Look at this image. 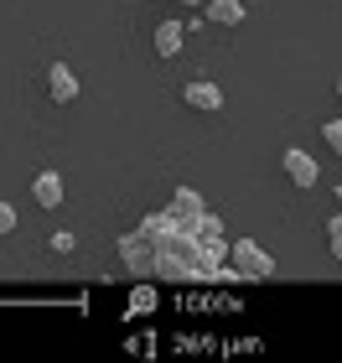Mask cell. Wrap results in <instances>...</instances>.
Wrapping results in <instances>:
<instances>
[{"label": "cell", "mask_w": 342, "mask_h": 363, "mask_svg": "<svg viewBox=\"0 0 342 363\" xmlns=\"http://www.w3.org/2000/svg\"><path fill=\"white\" fill-rule=\"evenodd\" d=\"M228 259H234V270H239V280H265V275H275V259L259 250L254 239H239V244H228Z\"/></svg>", "instance_id": "obj_1"}, {"label": "cell", "mask_w": 342, "mask_h": 363, "mask_svg": "<svg viewBox=\"0 0 342 363\" xmlns=\"http://www.w3.org/2000/svg\"><path fill=\"white\" fill-rule=\"evenodd\" d=\"M171 228H182V234H192L198 228V218L207 213V203H203V192H192V187H176V197H171Z\"/></svg>", "instance_id": "obj_2"}, {"label": "cell", "mask_w": 342, "mask_h": 363, "mask_svg": "<svg viewBox=\"0 0 342 363\" xmlns=\"http://www.w3.org/2000/svg\"><path fill=\"white\" fill-rule=\"evenodd\" d=\"M120 259H125V270L151 275V270H156V244L140 239V234H125V239H120Z\"/></svg>", "instance_id": "obj_3"}, {"label": "cell", "mask_w": 342, "mask_h": 363, "mask_svg": "<svg viewBox=\"0 0 342 363\" xmlns=\"http://www.w3.org/2000/svg\"><path fill=\"white\" fill-rule=\"evenodd\" d=\"M47 94H52V104H73L78 99V73L68 62H52V68H47Z\"/></svg>", "instance_id": "obj_4"}, {"label": "cell", "mask_w": 342, "mask_h": 363, "mask_svg": "<svg viewBox=\"0 0 342 363\" xmlns=\"http://www.w3.org/2000/svg\"><path fill=\"white\" fill-rule=\"evenodd\" d=\"M182 99H187L192 109H203V114H218V109H223V89L207 84V78H192V84L182 89Z\"/></svg>", "instance_id": "obj_5"}, {"label": "cell", "mask_w": 342, "mask_h": 363, "mask_svg": "<svg viewBox=\"0 0 342 363\" xmlns=\"http://www.w3.org/2000/svg\"><path fill=\"white\" fill-rule=\"evenodd\" d=\"M280 167H285V177L296 182V187H317V156H306V151H285L280 156Z\"/></svg>", "instance_id": "obj_6"}, {"label": "cell", "mask_w": 342, "mask_h": 363, "mask_svg": "<svg viewBox=\"0 0 342 363\" xmlns=\"http://www.w3.org/2000/svg\"><path fill=\"white\" fill-rule=\"evenodd\" d=\"M31 197H37L47 213H57L62 208V177L57 172H37V177H31Z\"/></svg>", "instance_id": "obj_7"}, {"label": "cell", "mask_w": 342, "mask_h": 363, "mask_svg": "<svg viewBox=\"0 0 342 363\" xmlns=\"http://www.w3.org/2000/svg\"><path fill=\"white\" fill-rule=\"evenodd\" d=\"M182 37H187V31H182V21H161L156 26V57H176V52H182Z\"/></svg>", "instance_id": "obj_8"}, {"label": "cell", "mask_w": 342, "mask_h": 363, "mask_svg": "<svg viewBox=\"0 0 342 363\" xmlns=\"http://www.w3.org/2000/svg\"><path fill=\"white\" fill-rule=\"evenodd\" d=\"M244 0H207V21H218V26H239L244 21Z\"/></svg>", "instance_id": "obj_9"}, {"label": "cell", "mask_w": 342, "mask_h": 363, "mask_svg": "<svg viewBox=\"0 0 342 363\" xmlns=\"http://www.w3.org/2000/svg\"><path fill=\"white\" fill-rule=\"evenodd\" d=\"M135 234H140V239H151V244H156V239H166V234H171V213H145Z\"/></svg>", "instance_id": "obj_10"}, {"label": "cell", "mask_w": 342, "mask_h": 363, "mask_svg": "<svg viewBox=\"0 0 342 363\" xmlns=\"http://www.w3.org/2000/svg\"><path fill=\"white\" fill-rule=\"evenodd\" d=\"M192 239H198V244H218L223 239V218H218V213H203L198 228H192Z\"/></svg>", "instance_id": "obj_11"}, {"label": "cell", "mask_w": 342, "mask_h": 363, "mask_svg": "<svg viewBox=\"0 0 342 363\" xmlns=\"http://www.w3.org/2000/svg\"><path fill=\"white\" fill-rule=\"evenodd\" d=\"M327 250H332V259H342V208H337V218H327Z\"/></svg>", "instance_id": "obj_12"}, {"label": "cell", "mask_w": 342, "mask_h": 363, "mask_svg": "<svg viewBox=\"0 0 342 363\" xmlns=\"http://www.w3.org/2000/svg\"><path fill=\"white\" fill-rule=\"evenodd\" d=\"M321 140H327L332 151L342 156V120H327V125H321Z\"/></svg>", "instance_id": "obj_13"}, {"label": "cell", "mask_w": 342, "mask_h": 363, "mask_svg": "<svg viewBox=\"0 0 342 363\" xmlns=\"http://www.w3.org/2000/svg\"><path fill=\"white\" fill-rule=\"evenodd\" d=\"M73 250H78L73 234H52V255H73Z\"/></svg>", "instance_id": "obj_14"}, {"label": "cell", "mask_w": 342, "mask_h": 363, "mask_svg": "<svg viewBox=\"0 0 342 363\" xmlns=\"http://www.w3.org/2000/svg\"><path fill=\"white\" fill-rule=\"evenodd\" d=\"M0 234H16V208L0 203Z\"/></svg>", "instance_id": "obj_15"}, {"label": "cell", "mask_w": 342, "mask_h": 363, "mask_svg": "<svg viewBox=\"0 0 342 363\" xmlns=\"http://www.w3.org/2000/svg\"><path fill=\"white\" fill-rule=\"evenodd\" d=\"M176 6H207V0H176Z\"/></svg>", "instance_id": "obj_16"}, {"label": "cell", "mask_w": 342, "mask_h": 363, "mask_svg": "<svg viewBox=\"0 0 342 363\" xmlns=\"http://www.w3.org/2000/svg\"><path fill=\"white\" fill-rule=\"evenodd\" d=\"M337 208H342V182H337Z\"/></svg>", "instance_id": "obj_17"}, {"label": "cell", "mask_w": 342, "mask_h": 363, "mask_svg": "<svg viewBox=\"0 0 342 363\" xmlns=\"http://www.w3.org/2000/svg\"><path fill=\"white\" fill-rule=\"evenodd\" d=\"M337 99H342V78H337Z\"/></svg>", "instance_id": "obj_18"}]
</instances>
